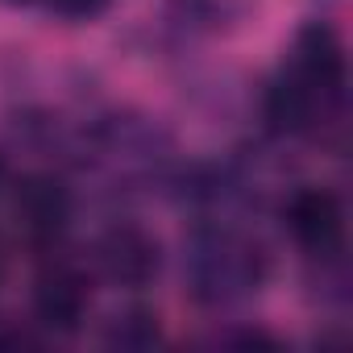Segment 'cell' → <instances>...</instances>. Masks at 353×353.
I'll return each mask as SVG.
<instances>
[{
    "instance_id": "cell-2",
    "label": "cell",
    "mask_w": 353,
    "mask_h": 353,
    "mask_svg": "<svg viewBox=\"0 0 353 353\" xmlns=\"http://www.w3.org/2000/svg\"><path fill=\"white\" fill-rule=\"evenodd\" d=\"M38 307H42V316H46L50 324L75 328V320H79V312H83V287H79L75 279H67V274L46 279L42 291H38Z\"/></svg>"
},
{
    "instance_id": "cell-1",
    "label": "cell",
    "mask_w": 353,
    "mask_h": 353,
    "mask_svg": "<svg viewBox=\"0 0 353 353\" xmlns=\"http://www.w3.org/2000/svg\"><path fill=\"white\" fill-rule=\"evenodd\" d=\"M291 229L303 245L312 250H328L341 237V208L328 192H307L291 204Z\"/></svg>"
},
{
    "instance_id": "cell-3",
    "label": "cell",
    "mask_w": 353,
    "mask_h": 353,
    "mask_svg": "<svg viewBox=\"0 0 353 353\" xmlns=\"http://www.w3.org/2000/svg\"><path fill=\"white\" fill-rule=\"evenodd\" d=\"M59 9H67V13H92V9H100L104 0H54Z\"/></svg>"
}]
</instances>
